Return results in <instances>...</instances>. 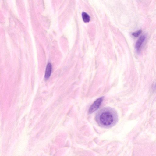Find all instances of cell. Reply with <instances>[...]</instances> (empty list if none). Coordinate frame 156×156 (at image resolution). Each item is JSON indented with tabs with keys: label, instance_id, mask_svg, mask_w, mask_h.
I'll list each match as a JSON object with an SVG mask.
<instances>
[{
	"label": "cell",
	"instance_id": "1",
	"mask_svg": "<svg viewBox=\"0 0 156 156\" xmlns=\"http://www.w3.org/2000/svg\"><path fill=\"white\" fill-rule=\"evenodd\" d=\"M96 120L101 126L109 128L114 126L118 121V116L116 111L110 107L102 108L96 114Z\"/></svg>",
	"mask_w": 156,
	"mask_h": 156
},
{
	"label": "cell",
	"instance_id": "4",
	"mask_svg": "<svg viewBox=\"0 0 156 156\" xmlns=\"http://www.w3.org/2000/svg\"><path fill=\"white\" fill-rule=\"evenodd\" d=\"M52 69V66L51 63L48 64L45 71V77L46 78H48L50 76Z\"/></svg>",
	"mask_w": 156,
	"mask_h": 156
},
{
	"label": "cell",
	"instance_id": "7",
	"mask_svg": "<svg viewBox=\"0 0 156 156\" xmlns=\"http://www.w3.org/2000/svg\"><path fill=\"white\" fill-rule=\"evenodd\" d=\"M154 88L156 90V84L154 85Z\"/></svg>",
	"mask_w": 156,
	"mask_h": 156
},
{
	"label": "cell",
	"instance_id": "5",
	"mask_svg": "<svg viewBox=\"0 0 156 156\" xmlns=\"http://www.w3.org/2000/svg\"><path fill=\"white\" fill-rule=\"evenodd\" d=\"M82 19L85 23H88L90 21V17L86 13L83 12L82 14Z\"/></svg>",
	"mask_w": 156,
	"mask_h": 156
},
{
	"label": "cell",
	"instance_id": "2",
	"mask_svg": "<svg viewBox=\"0 0 156 156\" xmlns=\"http://www.w3.org/2000/svg\"><path fill=\"white\" fill-rule=\"evenodd\" d=\"M103 97H100L97 99L91 105L89 110V113H91L96 111L100 106L103 100Z\"/></svg>",
	"mask_w": 156,
	"mask_h": 156
},
{
	"label": "cell",
	"instance_id": "6",
	"mask_svg": "<svg viewBox=\"0 0 156 156\" xmlns=\"http://www.w3.org/2000/svg\"><path fill=\"white\" fill-rule=\"evenodd\" d=\"M142 32V30H139L133 32L132 34L133 36L135 37H138Z\"/></svg>",
	"mask_w": 156,
	"mask_h": 156
},
{
	"label": "cell",
	"instance_id": "3",
	"mask_svg": "<svg viewBox=\"0 0 156 156\" xmlns=\"http://www.w3.org/2000/svg\"><path fill=\"white\" fill-rule=\"evenodd\" d=\"M145 37L144 35L140 36L137 41L135 44V48L137 51L139 52L141 46L145 39Z\"/></svg>",
	"mask_w": 156,
	"mask_h": 156
}]
</instances>
